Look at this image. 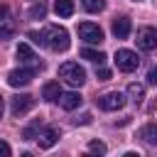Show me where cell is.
<instances>
[{"label": "cell", "instance_id": "5", "mask_svg": "<svg viewBox=\"0 0 157 157\" xmlns=\"http://www.w3.org/2000/svg\"><path fill=\"white\" fill-rule=\"evenodd\" d=\"M78 37L86 42V44H101L103 42V29L93 22H81L78 25Z\"/></svg>", "mask_w": 157, "mask_h": 157}, {"label": "cell", "instance_id": "28", "mask_svg": "<svg viewBox=\"0 0 157 157\" xmlns=\"http://www.w3.org/2000/svg\"><path fill=\"white\" fill-rule=\"evenodd\" d=\"M135 2H140V0H135Z\"/></svg>", "mask_w": 157, "mask_h": 157}, {"label": "cell", "instance_id": "21", "mask_svg": "<svg viewBox=\"0 0 157 157\" xmlns=\"http://www.w3.org/2000/svg\"><path fill=\"white\" fill-rule=\"evenodd\" d=\"M44 15H47V5H44V2H34V5L29 7V17H32V20H37V17L42 20Z\"/></svg>", "mask_w": 157, "mask_h": 157}, {"label": "cell", "instance_id": "20", "mask_svg": "<svg viewBox=\"0 0 157 157\" xmlns=\"http://www.w3.org/2000/svg\"><path fill=\"white\" fill-rule=\"evenodd\" d=\"M81 5H83V10H88V12H101V10L105 7V0H81Z\"/></svg>", "mask_w": 157, "mask_h": 157}, {"label": "cell", "instance_id": "7", "mask_svg": "<svg viewBox=\"0 0 157 157\" xmlns=\"http://www.w3.org/2000/svg\"><path fill=\"white\" fill-rule=\"evenodd\" d=\"M32 105H34V96H29V93H17L10 98L12 115H25L27 110H32Z\"/></svg>", "mask_w": 157, "mask_h": 157}, {"label": "cell", "instance_id": "25", "mask_svg": "<svg viewBox=\"0 0 157 157\" xmlns=\"http://www.w3.org/2000/svg\"><path fill=\"white\" fill-rule=\"evenodd\" d=\"M147 81H150L152 86H157V66H152V69L147 71Z\"/></svg>", "mask_w": 157, "mask_h": 157}, {"label": "cell", "instance_id": "9", "mask_svg": "<svg viewBox=\"0 0 157 157\" xmlns=\"http://www.w3.org/2000/svg\"><path fill=\"white\" fill-rule=\"evenodd\" d=\"M39 147L42 150H49V147H54L56 145V140H59V128H54V125H49V128H42V132H39Z\"/></svg>", "mask_w": 157, "mask_h": 157}, {"label": "cell", "instance_id": "15", "mask_svg": "<svg viewBox=\"0 0 157 157\" xmlns=\"http://www.w3.org/2000/svg\"><path fill=\"white\" fill-rule=\"evenodd\" d=\"M128 96H130V101H132L135 105H140L142 98H145V86H142V83H130V86H128Z\"/></svg>", "mask_w": 157, "mask_h": 157}, {"label": "cell", "instance_id": "27", "mask_svg": "<svg viewBox=\"0 0 157 157\" xmlns=\"http://www.w3.org/2000/svg\"><path fill=\"white\" fill-rule=\"evenodd\" d=\"M2 110H5V101H2V96H0V118H2Z\"/></svg>", "mask_w": 157, "mask_h": 157}, {"label": "cell", "instance_id": "3", "mask_svg": "<svg viewBox=\"0 0 157 157\" xmlns=\"http://www.w3.org/2000/svg\"><path fill=\"white\" fill-rule=\"evenodd\" d=\"M37 69H42V64H34V66H29V69H15V71L7 74V83H10L12 88L29 86L32 78H34V74H37Z\"/></svg>", "mask_w": 157, "mask_h": 157}, {"label": "cell", "instance_id": "18", "mask_svg": "<svg viewBox=\"0 0 157 157\" xmlns=\"http://www.w3.org/2000/svg\"><path fill=\"white\" fill-rule=\"evenodd\" d=\"M81 56L88 59V61H93V64H103V61H105V54H103V52H96V49H91V47L81 49Z\"/></svg>", "mask_w": 157, "mask_h": 157}, {"label": "cell", "instance_id": "2", "mask_svg": "<svg viewBox=\"0 0 157 157\" xmlns=\"http://www.w3.org/2000/svg\"><path fill=\"white\" fill-rule=\"evenodd\" d=\"M59 78L66 81L69 86H83L86 83V71L76 64V61H64L59 66Z\"/></svg>", "mask_w": 157, "mask_h": 157}, {"label": "cell", "instance_id": "14", "mask_svg": "<svg viewBox=\"0 0 157 157\" xmlns=\"http://www.w3.org/2000/svg\"><path fill=\"white\" fill-rule=\"evenodd\" d=\"M54 12L59 17H71L74 15V0H54Z\"/></svg>", "mask_w": 157, "mask_h": 157}, {"label": "cell", "instance_id": "23", "mask_svg": "<svg viewBox=\"0 0 157 157\" xmlns=\"http://www.w3.org/2000/svg\"><path fill=\"white\" fill-rule=\"evenodd\" d=\"M27 37H29L34 44H42V47H44V37H42V32H34V29H32V32H27Z\"/></svg>", "mask_w": 157, "mask_h": 157}, {"label": "cell", "instance_id": "11", "mask_svg": "<svg viewBox=\"0 0 157 157\" xmlns=\"http://www.w3.org/2000/svg\"><path fill=\"white\" fill-rule=\"evenodd\" d=\"M42 98L49 101V103L59 101V98H61V86H59V81H49V83H44V88H42Z\"/></svg>", "mask_w": 157, "mask_h": 157}, {"label": "cell", "instance_id": "19", "mask_svg": "<svg viewBox=\"0 0 157 157\" xmlns=\"http://www.w3.org/2000/svg\"><path fill=\"white\" fill-rule=\"evenodd\" d=\"M39 132H42V120H34L32 125H27L22 130V140H34V137H39Z\"/></svg>", "mask_w": 157, "mask_h": 157}, {"label": "cell", "instance_id": "6", "mask_svg": "<svg viewBox=\"0 0 157 157\" xmlns=\"http://www.w3.org/2000/svg\"><path fill=\"white\" fill-rule=\"evenodd\" d=\"M135 42H137V47H140L142 52H152V49H157V29H155V27H140Z\"/></svg>", "mask_w": 157, "mask_h": 157}, {"label": "cell", "instance_id": "12", "mask_svg": "<svg viewBox=\"0 0 157 157\" xmlns=\"http://www.w3.org/2000/svg\"><path fill=\"white\" fill-rule=\"evenodd\" d=\"M113 34H115L118 39H125V37L130 34V20H128V17H115V20H113Z\"/></svg>", "mask_w": 157, "mask_h": 157}, {"label": "cell", "instance_id": "8", "mask_svg": "<svg viewBox=\"0 0 157 157\" xmlns=\"http://www.w3.org/2000/svg\"><path fill=\"white\" fill-rule=\"evenodd\" d=\"M98 105H101L103 110H120V108L125 105V96H123L120 91H110V93H103V96L98 98Z\"/></svg>", "mask_w": 157, "mask_h": 157}, {"label": "cell", "instance_id": "13", "mask_svg": "<svg viewBox=\"0 0 157 157\" xmlns=\"http://www.w3.org/2000/svg\"><path fill=\"white\" fill-rule=\"evenodd\" d=\"M59 103H61V108H64V110H74V108H78V105H81V96H78L76 91H69V93H61Z\"/></svg>", "mask_w": 157, "mask_h": 157}, {"label": "cell", "instance_id": "22", "mask_svg": "<svg viewBox=\"0 0 157 157\" xmlns=\"http://www.w3.org/2000/svg\"><path fill=\"white\" fill-rule=\"evenodd\" d=\"M88 150H91V152H96V155H105V152H108V147H105L103 142H98V140L88 142Z\"/></svg>", "mask_w": 157, "mask_h": 157}, {"label": "cell", "instance_id": "17", "mask_svg": "<svg viewBox=\"0 0 157 157\" xmlns=\"http://www.w3.org/2000/svg\"><path fill=\"white\" fill-rule=\"evenodd\" d=\"M15 54H17V59H20V61H22V64H29V61H34V59H37V56H34V52H32V47H29V44H20V47H17V52H15Z\"/></svg>", "mask_w": 157, "mask_h": 157}, {"label": "cell", "instance_id": "4", "mask_svg": "<svg viewBox=\"0 0 157 157\" xmlns=\"http://www.w3.org/2000/svg\"><path fill=\"white\" fill-rule=\"evenodd\" d=\"M115 66H118V71H125V74H130V71H135L137 69V64H140V59H137V54L135 52H130V49H118L115 52Z\"/></svg>", "mask_w": 157, "mask_h": 157}, {"label": "cell", "instance_id": "26", "mask_svg": "<svg viewBox=\"0 0 157 157\" xmlns=\"http://www.w3.org/2000/svg\"><path fill=\"white\" fill-rule=\"evenodd\" d=\"M10 152H12V150H10V145L0 140V157H10Z\"/></svg>", "mask_w": 157, "mask_h": 157}, {"label": "cell", "instance_id": "1", "mask_svg": "<svg viewBox=\"0 0 157 157\" xmlns=\"http://www.w3.org/2000/svg\"><path fill=\"white\" fill-rule=\"evenodd\" d=\"M42 37H44V47H49L52 52H66L69 44H71L69 32H66L64 27H59V25H49V27L42 32Z\"/></svg>", "mask_w": 157, "mask_h": 157}, {"label": "cell", "instance_id": "16", "mask_svg": "<svg viewBox=\"0 0 157 157\" xmlns=\"http://www.w3.org/2000/svg\"><path fill=\"white\" fill-rule=\"evenodd\" d=\"M140 137H142L147 145H157V125H155V123L145 125V128L140 130Z\"/></svg>", "mask_w": 157, "mask_h": 157}, {"label": "cell", "instance_id": "10", "mask_svg": "<svg viewBox=\"0 0 157 157\" xmlns=\"http://www.w3.org/2000/svg\"><path fill=\"white\" fill-rule=\"evenodd\" d=\"M12 29H15V22H12V17H10V10L2 5V7H0V39H7V37L12 34Z\"/></svg>", "mask_w": 157, "mask_h": 157}, {"label": "cell", "instance_id": "24", "mask_svg": "<svg viewBox=\"0 0 157 157\" xmlns=\"http://www.w3.org/2000/svg\"><path fill=\"white\" fill-rule=\"evenodd\" d=\"M96 76H98V81H108V78H110V71H108V69H103V66H101V69H98V71H96Z\"/></svg>", "mask_w": 157, "mask_h": 157}]
</instances>
